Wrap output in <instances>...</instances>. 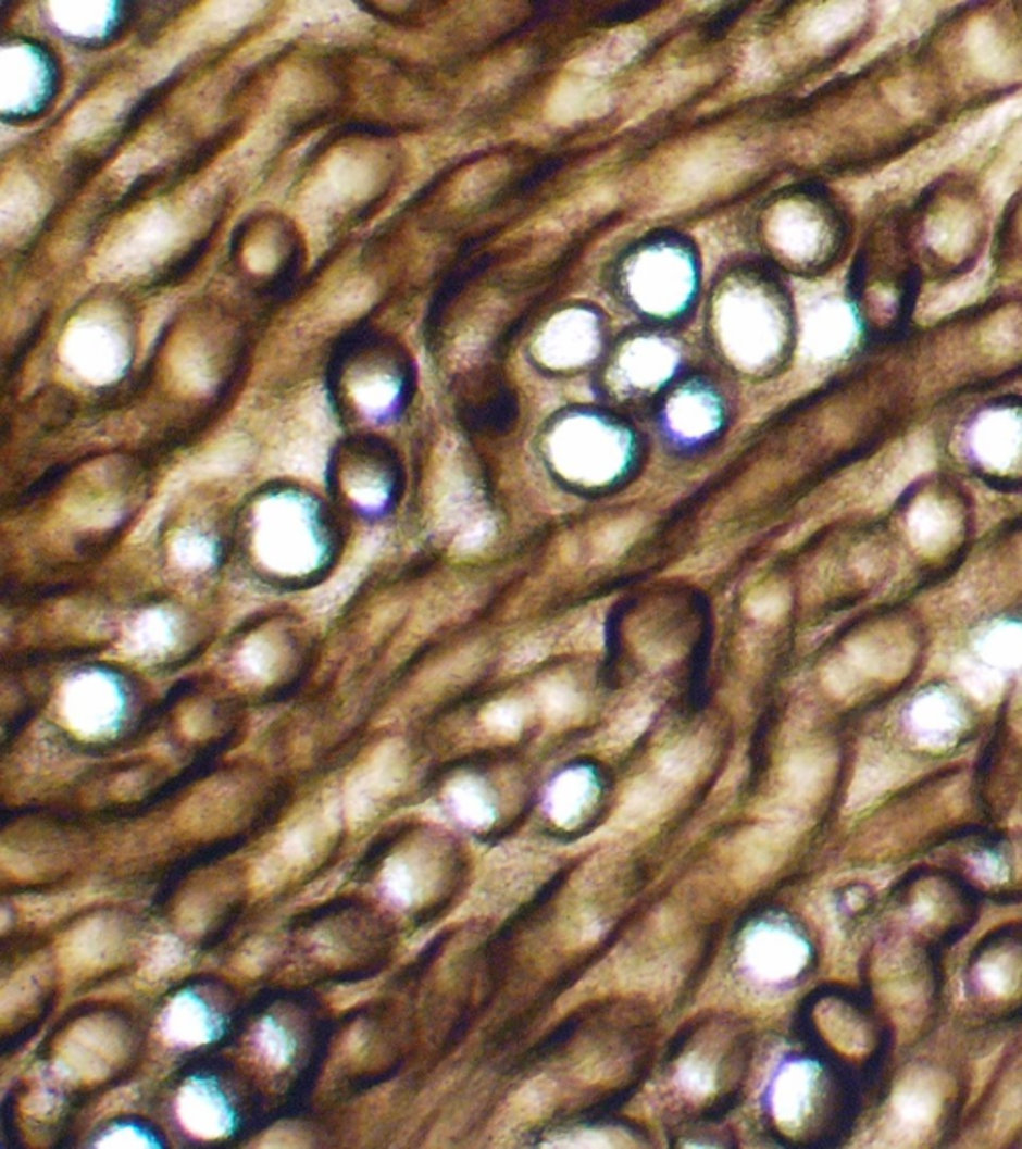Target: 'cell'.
<instances>
[{"mask_svg":"<svg viewBox=\"0 0 1022 1149\" xmlns=\"http://www.w3.org/2000/svg\"><path fill=\"white\" fill-rule=\"evenodd\" d=\"M256 1048L260 1050V1056L270 1065L282 1067V1065L292 1062L294 1052H296V1040H294L290 1029L282 1026L281 1022L269 1017V1020H264L258 1026Z\"/></svg>","mask_w":1022,"mask_h":1149,"instance_id":"20","label":"cell"},{"mask_svg":"<svg viewBox=\"0 0 1022 1149\" xmlns=\"http://www.w3.org/2000/svg\"><path fill=\"white\" fill-rule=\"evenodd\" d=\"M596 346L594 322L584 314H570L563 315L553 326L548 327V332L539 341V353L546 362L553 365H573L594 355Z\"/></svg>","mask_w":1022,"mask_h":1149,"instance_id":"7","label":"cell"},{"mask_svg":"<svg viewBox=\"0 0 1022 1149\" xmlns=\"http://www.w3.org/2000/svg\"><path fill=\"white\" fill-rule=\"evenodd\" d=\"M97 1144L98 1146L133 1148V1146H159L160 1141L152 1132H148L147 1127L128 1122V1124L112 1125Z\"/></svg>","mask_w":1022,"mask_h":1149,"instance_id":"31","label":"cell"},{"mask_svg":"<svg viewBox=\"0 0 1022 1149\" xmlns=\"http://www.w3.org/2000/svg\"><path fill=\"white\" fill-rule=\"evenodd\" d=\"M685 290L687 270L673 255H649L635 272V291L649 308H673L675 303L682 302Z\"/></svg>","mask_w":1022,"mask_h":1149,"instance_id":"6","label":"cell"},{"mask_svg":"<svg viewBox=\"0 0 1022 1149\" xmlns=\"http://www.w3.org/2000/svg\"><path fill=\"white\" fill-rule=\"evenodd\" d=\"M897 1110L909 1124H925L935 1110V1098L928 1089L909 1088L897 1100Z\"/></svg>","mask_w":1022,"mask_h":1149,"instance_id":"30","label":"cell"},{"mask_svg":"<svg viewBox=\"0 0 1022 1149\" xmlns=\"http://www.w3.org/2000/svg\"><path fill=\"white\" fill-rule=\"evenodd\" d=\"M785 605H787V597H785L783 591L775 589V587L773 589H766L765 587V589H757L751 595L747 609H749V613L755 619H773L783 613Z\"/></svg>","mask_w":1022,"mask_h":1149,"instance_id":"35","label":"cell"},{"mask_svg":"<svg viewBox=\"0 0 1022 1149\" xmlns=\"http://www.w3.org/2000/svg\"><path fill=\"white\" fill-rule=\"evenodd\" d=\"M964 680H967L969 689L973 690V695H976L979 699H983V701H986V699L993 701L995 699L998 690V680L993 675H988L985 669L974 666V669H971V677H967Z\"/></svg>","mask_w":1022,"mask_h":1149,"instance_id":"37","label":"cell"},{"mask_svg":"<svg viewBox=\"0 0 1022 1149\" xmlns=\"http://www.w3.org/2000/svg\"><path fill=\"white\" fill-rule=\"evenodd\" d=\"M541 704L546 709V714L553 721H565V719H572L573 714L579 711V697L577 692L565 685V683H549L546 689L541 690Z\"/></svg>","mask_w":1022,"mask_h":1149,"instance_id":"28","label":"cell"},{"mask_svg":"<svg viewBox=\"0 0 1022 1149\" xmlns=\"http://www.w3.org/2000/svg\"><path fill=\"white\" fill-rule=\"evenodd\" d=\"M647 721H649V719H647L646 711H632L627 716H623V721L618 725L615 738H625V740H630V738L637 737V735L644 730Z\"/></svg>","mask_w":1022,"mask_h":1149,"instance_id":"38","label":"cell"},{"mask_svg":"<svg viewBox=\"0 0 1022 1149\" xmlns=\"http://www.w3.org/2000/svg\"><path fill=\"white\" fill-rule=\"evenodd\" d=\"M677 785H673L665 776L656 775L647 778L644 783H637L625 797L621 807L620 823L623 826H639V824L651 821L659 812L665 809L670 802Z\"/></svg>","mask_w":1022,"mask_h":1149,"instance_id":"9","label":"cell"},{"mask_svg":"<svg viewBox=\"0 0 1022 1149\" xmlns=\"http://www.w3.org/2000/svg\"><path fill=\"white\" fill-rule=\"evenodd\" d=\"M673 417H675L677 427H682L685 434H703L707 427L711 425L709 408L697 398L677 401Z\"/></svg>","mask_w":1022,"mask_h":1149,"instance_id":"32","label":"cell"},{"mask_svg":"<svg viewBox=\"0 0 1022 1149\" xmlns=\"http://www.w3.org/2000/svg\"><path fill=\"white\" fill-rule=\"evenodd\" d=\"M637 525L635 521L625 520L615 523L608 527L606 532L599 535V541H597V551L601 557H613L620 555L621 551L632 544L635 533H637Z\"/></svg>","mask_w":1022,"mask_h":1149,"instance_id":"34","label":"cell"},{"mask_svg":"<svg viewBox=\"0 0 1022 1149\" xmlns=\"http://www.w3.org/2000/svg\"><path fill=\"white\" fill-rule=\"evenodd\" d=\"M827 771V761L821 754L809 752V754L795 757L785 771L787 797H793L795 800L813 797L823 785Z\"/></svg>","mask_w":1022,"mask_h":1149,"instance_id":"15","label":"cell"},{"mask_svg":"<svg viewBox=\"0 0 1022 1149\" xmlns=\"http://www.w3.org/2000/svg\"><path fill=\"white\" fill-rule=\"evenodd\" d=\"M809 1094V1074L801 1067H793L781 1077L780 1088L775 1094V1108L781 1120H795L803 1112L805 1100Z\"/></svg>","mask_w":1022,"mask_h":1149,"instance_id":"22","label":"cell"},{"mask_svg":"<svg viewBox=\"0 0 1022 1149\" xmlns=\"http://www.w3.org/2000/svg\"><path fill=\"white\" fill-rule=\"evenodd\" d=\"M71 344H73L74 358L78 362L86 363L90 370L107 367L116 355L114 339L110 336V332H107L104 327L92 326V324L78 326L71 338Z\"/></svg>","mask_w":1022,"mask_h":1149,"instance_id":"16","label":"cell"},{"mask_svg":"<svg viewBox=\"0 0 1022 1149\" xmlns=\"http://www.w3.org/2000/svg\"><path fill=\"white\" fill-rule=\"evenodd\" d=\"M723 336L741 362L759 363L777 348V324L765 303L739 296L723 305Z\"/></svg>","mask_w":1022,"mask_h":1149,"instance_id":"2","label":"cell"},{"mask_svg":"<svg viewBox=\"0 0 1022 1149\" xmlns=\"http://www.w3.org/2000/svg\"><path fill=\"white\" fill-rule=\"evenodd\" d=\"M749 962L761 976L785 978L801 969L803 946L785 932H757L749 944Z\"/></svg>","mask_w":1022,"mask_h":1149,"instance_id":"8","label":"cell"},{"mask_svg":"<svg viewBox=\"0 0 1022 1149\" xmlns=\"http://www.w3.org/2000/svg\"><path fill=\"white\" fill-rule=\"evenodd\" d=\"M913 533L917 541L921 545L943 544L949 533V521L937 505H926L917 509L913 517Z\"/></svg>","mask_w":1022,"mask_h":1149,"instance_id":"26","label":"cell"},{"mask_svg":"<svg viewBox=\"0 0 1022 1149\" xmlns=\"http://www.w3.org/2000/svg\"><path fill=\"white\" fill-rule=\"evenodd\" d=\"M845 334H847L845 322L833 312H825V314L813 317L809 326V344L819 353H833L843 346Z\"/></svg>","mask_w":1022,"mask_h":1149,"instance_id":"24","label":"cell"},{"mask_svg":"<svg viewBox=\"0 0 1022 1149\" xmlns=\"http://www.w3.org/2000/svg\"><path fill=\"white\" fill-rule=\"evenodd\" d=\"M451 804L463 823L479 826L489 821V804H487L486 795L472 783L453 788Z\"/></svg>","mask_w":1022,"mask_h":1149,"instance_id":"25","label":"cell"},{"mask_svg":"<svg viewBox=\"0 0 1022 1149\" xmlns=\"http://www.w3.org/2000/svg\"><path fill=\"white\" fill-rule=\"evenodd\" d=\"M683 1088L689 1089L691 1094H707L713 1086V1076L709 1067L699 1062H689L682 1067Z\"/></svg>","mask_w":1022,"mask_h":1149,"instance_id":"36","label":"cell"},{"mask_svg":"<svg viewBox=\"0 0 1022 1149\" xmlns=\"http://www.w3.org/2000/svg\"><path fill=\"white\" fill-rule=\"evenodd\" d=\"M109 4H54V21L74 35H95L109 21Z\"/></svg>","mask_w":1022,"mask_h":1149,"instance_id":"21","label":"cell"},{"mask_svg":"<svg viewBox=\"0 0 1022 1149\" xmlns=\"http://www.w3.org/2000/svg\"><path fill=\"white\" fill-rule=\"evenodd\" d=\"M556 458L563 473L587 482H603L618 467L620 448L608 429L577 422L565 425L558 436Z\"/></svg>","mask_w":1022,"mask_h":1149,"instance_id":"1","label":"cell"},{"mask_svg":"<svg viewBox=\"0 0 1022 1149\" xmlns=\"http://www.w3.org/2000/svg\"><path fill=\"white\" fill-rule=\"evenodd\" d=\"M671 365L673 353L656 341H641L633 346L623 358V370L639 386L656 384L661 377L670 374Z\"/></svg>","mask_w":1022,"mask_h":1149,"instance_id":"13","label":"cell"},{"mask_svg":"<svg viewBox=\"0 0 1022 1149\" xmlns=\"http://www.w3.org/2000/svg\"><path fill=\"white\" fill-rule=\"evenodd\" d=\"M171 242V220L164 214H150L140 224L133 226L114 243L107 262L110 274L128 272L147 266Z\"/></svg>","mask_w":1022,"mask_h":1149,"instance_id":"5","label":"cell"},{"mask_svg":"<svg viewBox=\"0 0 1022 1149\" xmlns=\"http://www.w3.org/2000/svg\"><path fill=\"white\" fill-rule=\"evenodd\" d=\"M703 761H706V749L701 747V742L685 740L661 757L658 773L680 787L694 778Z\"/></svg>","mask_w":1022,"mask_h":1149,"instance_id":"19","label":"cell"},{"mask_svg":"<svg viewBox=\"0 0 1022 1149\" xmlns=\"http://www.w3.org/2000/svg\"><path fill=\"white\" fill-rule=\"evenodd\" d=\"M176 1112L190 1134L207 1139L228 1136L236 1124L226 1094L219 1084L204 1077H192L180 1089Z\"/></svg>","mask_w":1022,"mask_h":1149,"instance_id":"3","label":"cell"},{"mask_svg":"<svg viewBox=\"0 0 1022 1149\" xmlns=\"http://www.w3.org/2000/svg\"><path fill=\"white\" fill-rule=\"evenodd\" d=\"M983 653L993 665H1021L1022 630L1019 627H998L983 642Z\"/></svg>","mask_w":1022,"mask_h":1149,"instance_id":"23","label":"cell"},{"mask_svg":"<svg viewBox=\"0 0 1022 1149\" xmlns=\"http://www.w3.org/2000/svg\"><path fill=\"white\" fill-rule=\"evenodd\" d=\"M596 1134H585L579 1139H565L560 1141L561 1146H609L608 1139H601V1137H594Z\"/></svg>","mask_w":1022,"mask_h":1149,"instance_id":"39","label":"cell"},{"mask_svg":"<svg viewBox=\"0 0 1022 1149\" xmlns=\"http://www.w3.org/2000/svg\"><path fill=\"white\" fill-rule=\"evenodd\" d=\"M741 154L735 150H709L706 154L689 160L680 174V188L685 195L695 190H706L715 182L723 180L727 174L737 172L741 166Z\"/></svg>","mask_w":1022,"mask_h":1149,"instance_id":"12","label":"cell"},{"mask_svg":"<svg viewBox=\"0 0 1022 1149\" xmlns=\"http://www.w3.org/2000/svg\"><path fill=\"white\" fill-rule=\"evenodd\" d=\"M913 725L921 737L928 742H947L955 737L961 726V713L945 695H928L917 702L913 711Z\"/></svg>","mask_w":1022,"mask_h":1149,"instance_id":"10","label":"cell"},{"mask_svg":"<svg viewBox=\"0 0 1022 1149\" xmlns=\"http://www.w3.org/2000/svg\"><path fill=\"white\" fill-rule=\"evenodd\" d=\"M787 845H789V826L771 824L765 828H757L755 833L747 836V842L741 847V857H739L741 871L747 876L765 874L777 862Z\"/></svg>","mask_w":1022,"mask_h":1149,"instance_id":"11","label":"cell"},{"mask_svg":"<svg viewBox=\"0 0 1022 1149\" xmlns=\"http://www.w3.org/2000/svg\"><path fill=\"white\" fill-rule=\"evenodd\" d=\"M162 1032L178 1046H202L224 1032V1020L198 994H178L162 1016Z\"/></svg>","mask_w":1022,"mask_h":1149,"instance_id":"4","label":"cell"},{"mask_svg":"<svg viewBox=\"0 0 1022 1149\" xmlns=\"http://www.w3.org/2000/svg\"><path fill=\"white\" fill-rule=\"evenodd\" d=\"M38 74L35 61L23 50H7L2 64V95L4 104L21 107L28 102L37 88Z\"/></svg>","mask_w":1022,"mask_h":1149,"instance_id":"14","label":"cell"},{"mask_svg":"<svg viewBox=\"0 0 1022 1149\" xmlns=\"http://www.w3.org/2000/svg\"><path fill=\"white\" fill-rule=\"evenodd\" d=\"M606 109V95L594 85H570L553 100V114L561 121L591 116Z\"/></svg>","mask_w":1022,"mask_h":1149,"instance_id":"17","label":"cell"},{"mask_svg":"<svg viewBox=\"0 0 1022 1149\" xmlns=\"http://www.w3.org/2000/svg\"><path fill=\"white\" fill-rule=\"evenodd\" d=\"M326 830L320 828V824H306L302 828H296L288 836L286 845H284V857L286 860H294V864L308 860L317 850V845H322Z\"/></svg>","mask_w":1022,"mask_h":1149,"instance_id":"29","label":"cell"},{"mask_svg":"<svg viewBox=\"0 0 1022 1149\" xmlns=\"http://www.w3.org/2000/svg\"><path fill=\"white\" fill-rule=\"evenodd\" d=\"M486 725L498 735L513 737L524 725V709L518 702H496L486 713Z\"/></svg>","mask_w":1022,"mask_h":1149,"instance_id":"33","label":"cell"},{"mask_svg":"<svg viewBox=\"0 0 1022 1149\" xmlns=\"http://www.w3.org/2000/svg\"><path fill=\"white\" fill-rule=\"evenodd\" d=\"M635 38L633 37H618L613 38L611 42H608L603 49L591 52L587 57V64H585V71L589 73H606V71H613L621 66V62L627 61L630 57H633L635 52Z\"/></svg>","mask_w":1022,"mask_h":1149,"instance_id":"27","label":"cell"},{"mask_svg":"<svg viewBox=\"0 0 1022 1149\" xmlns=\"http://www.w3.org/2000/svg\"><path fill=\"white\" fill-rule=\"evenodd\" d=\"M591 797V785L582 773L563 776L551 795V811L560 823H572Z\"/></svg>","mask_w":1022,"mask_h":1149,"instance_id":"18","label":"cell"}]
</instances>
